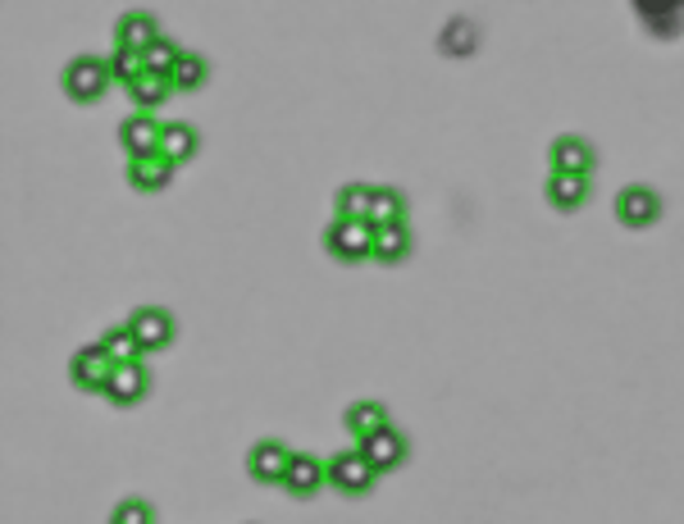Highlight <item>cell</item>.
<instances>
[{
  "label": "cell",
  "instance_id": "6da1fadb",
  "mask_svg": "<svg viewBox=\"0 0 684 524\" xmlns=\"http://www.w3.org/2000/svg\"><path fill=\"white\" fill-rule=\"evenodd\" d=\"M59 87H65V97L69 101H78V105H97L106 91L114 87V78H110V65L106 59H97V55H78V59H69L65 65V74H59Z\"/></svg>",
  "mask_w": 684,
  "mask_h": 524
},
{
  "label": "cell",
  "instance_id": "7a4b0ae2",
  "mask_svg": "<svg viewBox=\"0 0 684 524\" xmlns=\"http://www.w3.org/2000/svg\"><path fill=\"white\" fill-rule=\"evenodd\" d=\"M324 479H329L333 492H342V498H365V492L379 483V470L369 466L361 447H347L333 460H324Z\"/></svg>",
  "mask_w": 684,
  "mask_h": 524
},
{
  "label": "cell",
  "instance_id": "3957f363",
  "mask_svg": "<svg viewBox=\"0 0 684 524\" xmlns=\"http://www.w3.org/2000/svg\"><path fill=\"white\" fill-rule=\"evenodd\" d=\"M324 252L342 265H361L375 252V224L369 220H333L324 233Z\"/></svg>",
  "mask_w": 684,
  "mask_h": 524
},
{
  "label": "cell",
  "instance_id": "277c9868",
  "mask_svg": "<svg viewBox=\"0 0 684 524\" xmlns=\"http://www.w3.org/2000/svg\"><path fill=\"white\" fill-rule=\"evenodd\" d=\"M146 392H151V365H146V356L119 360V365L110 369L106 397H110L114 406H137V402H146Z\"/></svg>",
  "mask_w": 684,
  "mask_h": 524
},
{
  "label": "cell",
  "instance_id": "5b68a950",
  "mask_svg": "<svg viewBox=\"0 0 684 524\" xmlns=\"http://www.w3.org/2000/svg\"><path fill=\"white\" fill-rule=\"evenodd\" d=\"M356 447L365 451V460H369V466H375L379 475H388V470H397V466H407V456H411L407 434H401V428H393V424L375 428V434L361 438Z\"/></svg>",
  "mask_w": 684,
  "mask_h": 524
},
{
  "label": "cell",
  "instance_id": "8992f818",
  "mask_svg": "<svg viewBox=\"0 0 684 524\" xmlns=\"http://www.w3.org/2000/svg\"><path fill=\"white\" fill-rule=\"evenodd\" d=\"M129 328H133V337H137V347H142V356H155V352H165L169 343H174V315L169 311H161V305H142V311L129 320Z\"/></svg>",
  "mask_w": 684,
  "mask_h": 524
},
{
  "label": "cell",
  "instance_id": "52a82bcc",
  "mask_svg": "<svg viewBox=\"0 0 684 524\" xmlns=\"http://www.w3.org/2000/svg\"><path fill=\"white\" fill-rule=\"evenodd\" d=\"M110 369H114L110 352H106L101 343H91V347L74 352V360H69V379H74V388H78V392H106V383H110Z\"/></svg>",
  "mask_w": 684,
  "mask_h": 524
},
{
  "label": "cell",
  "instance_id": "ba28073f",
  "mask_svg": "<svg viewBox=\"0 0 684 524\" xmlns=\"http://www.w3.org/2000/svg\"><path fill=\"white\" fill-rule=\"evenodd\" d=\"M616 220L626 228H652L662 220V197L652 188H643V182H635V188H626L616 197Z\"/></svg>",
  "mask_w": 684,
  "mask_h": 524
},
{
  "label": "cell",
  "instance_id": "9c48e42d",
  "mask_svg": "<svg viewBox=\"0 0 684 524\" xmlns=\"http://www.w3.org/2000/svg\"><path fill=\"white\" fill-rule=\"evenodd\" d=\"M161 137H165V123L155 114H146V110H133L129 119L119 123V142H123V150H129V160L161 150Z\"/></svg>",
  "mask_w": 684,
  "mask_h": 524
},
{
  "label": "cell",
  "instance_id": "30bf717a",
  "mask_svg": "<svg viewBox=\"0 0 684 524\" xmlns=\"http://www.w3.org/2000/svg\"><path fill=\"white\" fill-rule=\"evenodd\" d=\"M284 488H288V498L310 502L320 488H329V479H324V460H316L310 451H293L288 470H284Z\"/></svg>",
  "mask_w": 684,
  "mask_h": 524
},
{
  "label": "cell",
  "instance_id": "8fae6325",
  "mask_svg": "<svg viewBox=\"0 0 684 524\" xmlns=\"http://www.w3.org/2000/svg\"><path fill=\"white\" fill-rule=\"evenodd\" d=\"M548 156H552V174H584V178H594V169H598V146L584 142V137H556Z\"/></svg>",
  "mask_w": 684,
  "mask_h": 524
},
{
  "label": "cell",
  "instance_id": "7c38bea8",
  "mask_svg": "<svg viewBox=\"0 0 684 524\" xmlns=\"http://www.w3.org/2000/svg\"><path fill=\"white\" fill-rule=\"evenodd\" d=\"M293 460V447L278 443V438H265L252 447V456H246V475H252L256 483H284V470Z\"/></svg>",
  "mask_w": 684,
  "mask_h": 524
},
{
  "label": "cell",
  "instance_id": "4fadbf2b",
  "mask_svg": "<svg viewBox=\"0 0 684 524\" xmlns=\"http://www.w3.org/2000/svg\"><path fill=\"white\" fill-rule=\"evenodd\" d=\"M174 169L178 165L165 156V150H151V156L129 160V182H133V192H161V188H169Z\"/></svg>",
  "mask_w": 684,
  "mask_h": 524
},
{
  "label": "cell",
  "instance_id": "5bb4252c",
  "mask_svg": "<svg viewBox=\"0 0 684 524\" xmlns=\"http://www.w3.org/2000/svg\"><path fill=\"white\" fill-rule=\"evenodd\" d=\"M588 197H594V178H584V174H548V205L552 210H580Z\"/></svg>",
  "mask_w": 684,
  "mask_h": 524
},
{
  "label": "cell",
  "instance_id": "9a60e30c",
  "mask_svg": "<svg viewBox=\"0 0 684 524\" xmlns=\"http://www.w3.org/2000/svg\"><path fill=\"white\" fill-rule=\"evenodd\" d=\"M411 246H416V237H411L407 220L379 224V228H375V252H369V260H379V265H401V260L411 256Z\"/></svg>",
  "mask_w": 684,
  "mask_h": 524
},
{
  "label": "cell",
  "instance_id": "2e32d148",
  "mask_svg": "<svg viewBox=\"0 0 684 524\" xmlns=\"http://www.w3.org/2000/svg\"><path fill=\"white\" fill-rule=\"evenodd\" d=\"M165 33H161V23H155L151 14H123L119 19V27H114V42L123 46V51H146L151 42H161Z\"/></svg>",
  "mask_w": 684,
  "mask_h": 524
},
{
  "label": "cell",
  "instance_id": "e0dca14e",
  "mask_svg": "<svg viewBox=\"0 0 684 524\" xmlns=\"http://www.w3.org/2000/svg\"><path fill=\"white\" fill-rule=\"evenodd\" d=\"M388 424V406L384 402H352L347 411H342V428L361 443V438H369L375 428H384Z\"/></svg>",
  "mask_w": 684,
  "mask_h": 524
},
{
  "label": "cell",
  "instance_id": "ac0fdd59",
  "mask_svg": "<svg viewBox=\"0 0 684 524\" xmlns=\"http://www.w3.org/2000/svg\"><path fill=\"white\" fill-rule=\"evenodd\" d=\"M161 150L174 160V165H188L197 160V150H201V137L192 123H165V137H161Z\"/></svg>",
  "mask_w": 684,
  "mask_h": 524
},
{
  "label": "cell",
  "instance_id": "d6986e66",
  "mask_svg": "<svg viewBox=\"0 0 684 524\" xmlns=\"http://www.w3.org/2000/svg\"><path fill=\"white\" fill-rule=\"evenodd\" d=\"M129 97H133V105L137 110H146V114H155L169 97H174V82L169 78H161V74H142L133 87H129Z\"/></svg>",
  "mask_w": 684,
  "mask_h": 524
},
{
  "label": "cell",
  "instance_id": "ffe728a7",
  "mask_svg": "<svg viewBox=\"0 0 684 524\" xmlns=\"http://www.w3.org/2000/svg\"><path fill=\"white\" fill-rule=\"evenodd\" d=\"M369 224H397V220H407V197H401L397 188H375V197H369V214H365Z\"/></svg>",
  "mask_w": 684,
  "mask_h": 524
},
{
  "label": "cell",
  "instance_id": "44dd1931",
  "mask_svg": "<svg viewBox=\"0 0 684 524\" xmlns=\"http://www.w3.org/2000/svg\"><path fill=\"white\" fill-rule=\"evenodd\" d=\"M169 82H174V91H201V87L210 82V65H206L197 51H183V59L174 65Z\"/></svg>",
  "mask_w": 684,
  "mask_h": 524
},
{
  "label": "cell",
  "instance_id": "7402d4cb",
  "mask_svg": "<svg viewBox=\"0 0 684 524\" xmlns=\"http://www.w3.org/2000/svg\"><path fill=\"white\" fill-rule=\"evenodd\" d=\"M369 197H375V188H365V182H347V188H338V197H333L338 220H365Z\"/></svg>",
  "mask_w": 684,
  "mask_h": 524
},
{
  "label": "cell",
  "instance_id": "603a6c76",
  "mask_svg": "<svg viewBox=\"0 0 684 524\" xmlns=\"http://www.w3.org/2000/svg\"><path fill=\"white\" fill-rule=\"evenodd\" d=\"M479 46V27L471 19H452L443 27V55H475Z\"/></svg>",
  "mask_w": 684,
  "mask_h": 524
},
{
  "label": "cell",
  "instance_id": "cb8c5ba5",
  "mask_svg": "<svg viewBox=\"0 0 684 524\" xmlns=\"http://www.w3.org/2000/svg\"><path fill=\"white\" fill-rule=\"evenodd\" d=\"M178 59H183V46H178V42H169V37L151 42V46L142 51V65H146V74H161V78H169V74H174Z\"/></svg>",
  "mask_w": 684,
  "mask_h": 524
},
{
  "label": "cell",
  "instance_id": "d4e9b609",
  "mask_svg": "<svg viewBox=\"0 0 684 524\" xmlns=\"http://www.w3.org/2000/svg\"><path fill=\"white\" fill-rule=\"evenodd\" d=\"M101 347L110 352V360L119 365V360H137L142 356V347H137V337H133V328L129 324H114V328H106L101 333Z\"/></svg>",
  "mask_w": 684,
  "mask_h": 524
},
{
  "label": "cell",
  "instance_id": "484cf974",
  "mask_svg": "<svg viewBox=\"0 0 684 524\" xmlns=\"http://www.w3.org/2000/svg\"><path fill=\"white\" fill-rule=\"evenodd\" d=\"M106 65H110V78H114L119 87H133V82L146 74L142 55H137V51H123V46H114V55L106 59Z\"/></svg>",
  "mask_w": 684,
  "mask_h": 524
},
{
  "label": "cell",
  "instance_id": "4316f807",
  "mask_svg": "<svg viewBox=\"0 0 684 524\" xmlns=\"http://www.w3.org/2000/svg\"><path fill=\"white\" fill-rule=\"evenodd\" d=\"M110 520H114V524H151V520H155V506L142 502V498H123V502L114 506Z\"/></svg>",
  "mask_w": 684,
  "mask_h": 524
}]
</instances>
